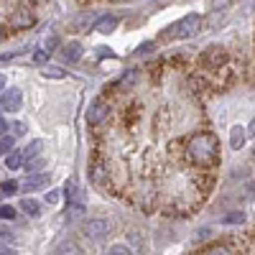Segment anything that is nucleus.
Instances as JSON below:
<instances>
[{"label": "nucleus", "instance_id": "obj_3", "mask_svg": "<svg viewBox=\"0 0 255 255\" xmlns=\"http://www.w3.org/2000/svg\"><path fill=\"white\" fill-rule=\"evenodd\" d=\"M113 232V222L105 220V217H97V220H90L87 225H84V235H87L90 240H105Z\"/></svg>", "mask_w": 255, "mask_h": 255}, {"label": "nucleus", "instance_id": "obj_21", "mask_svg": "<svg viewBox=\"0 0 255 255\" xmlns=\"http://www.w3.org/2000/svg\"><path fill=\"white\" fill-rule=\"evenodd\" d=\"M222 222H225V225H243V222H245V212H230Z\"/></svg>", "mask_w": 255, "mask_h": 255}, {"label": "nucleus", "instance_id": "obj_6", "mask_svg": "<svg viewBox=\"0 0 255 255\" xmlns=\"http://www.w3.org/2000/svg\"><path fill=\"white\" fill-rule=\"evenodd\" d=\"M23 105V92L20 90H5L3 92V110L5 113H18Z\"/></svg>", "mask_w": 255, "mask_h": 255}, {"label": "nucleus", "instance_id": "obj_32", "mask_svg": "<svg viewBox=\"0 0 255 255\" xmlns=\"http://www.w3.org/2000/svg\"><path fill=\"white\" fill-rule=\"evenodd\" d=\"M0 255H15V250H10V248H5V245H3V253H0Z\"/></svg>", "mask_w": 255, "mask_h": 255}, {"label": "nucleus", "instance_id": "obj_29", "mask_svg": "<svg viewBox=\"0 0 255 255\" xmlns=\"http://www.w3.org/2000/svg\"><path fill=\"white\" fill-rule=\"evenodd\" d=\"M59 197H61V191H56V189H51V191H49V194H46V202H49V204H56V202H59Z\"/></svg>", "mask_w": 255, "mask_h": 255}, {"label": "nucleus", "instance_id": "obj_9", "mask_svg": "<svg viewBox=\"0 0 255 255\" xmlns=\"http://www.w3.org/2000/svg\"><path fill=\"white\" fill-rule=\"evenodd\" d=\"M115 28H118V18H115V15H102L97 23H95V31H97V33H105V36L113 33Z\"/></svg>", "mask_w": 255, "mask_h": 255}, {"label": "nucleus", "instance_id": "obj_27", "mask_svg": "<svg viewBox=\"0 0 255 255\" xmlns=\"http://www.w3.org/2000/svg\"><path fill=\"white\" fill-rule=\"evenodd\" d=\"M0 217H3V220H13L15 217V209L8 207V204H3V207H0Z\"/></svg>", "mask_w": 255, "mask_h": 255}, {"label": "nucleus", "instance_id": "obj_11", "mask_svg": "<svg viewBox=\"0 0 255 255\" xmlns=\"http://www.w3.org/2000/svg\"><path fill=\"white\" fill-rule=\"evenodd\" d=\"M56 255H84L82 248L74 243V240H64L59 248H56Z\"/></svg>", "mask_w": 255, "mask_h": 255}, {"label": "nucleus", "instance_id": "obj_28", "mask_svg": "<svg viewBox=\"0 0 255 255\" xmlns=\"http://www.w3.org/2000/svg\"><path fill=\"white\" fill-rule=\"evenodd\" d=\"M56 44H59V38H56V36H49V41H44V46H41V49L54 51V49H56Z\"/></svg>", "mask_w": 255, "mask_h": 255}, {"label": "nucleus", "instance_id": "obj_26", "mask_svg": "<svg viewBox=\"0 0 255 255\" xmlns=\"http://www.w3.org/2000/svg\"><path fill=\"white\" fill-rule=\"evenodd\" d=\"M207 255H232V250L230 248H225V245H215V248H209V253Z\"/></svg>", "mask_w": 255, "mask_h": 255}, {"label": "nucleus", "instance_id": "obj_18", "mask_svg": "<svg viewBox=\"0 0 255 255\" xmlns=\"http://www.w3.org/2000/svg\"><path fill=\"white\" fill-rule=\"evenodd\" d=\"M82 215H84V207H82L79 202H72V204H69V209H67V215H64V217H67L69 222H74V220H79Z\"/></svg>", "mask_w": 255, "mask_h": 255}, {"label": "nucleus", "instance_id": "obj_13", "mask_svg": "<svg viewBox=\"0 0 255 255\" xmlns=\"http://www.w3.org/2000/svg\"><path fill=\"white\" fill-rule=\"evenodd\" d=\"M77 191H79V181H77V176H69L67 186H64V194H67V202L69 204L77 202Z\"/></svg>", "mask_w": 255, "mask_h": 255}, {"label": "nucleus", "instance_id": "obj_1", "mask_svg": "<svg viewBox=\"0 0 255 255\" xmlns=\"http://www.w3.org/2000/svg\"><path fill=\"white\" fill-rule=\"evenodd\" d=\"M220 153V145H217V138L212 135V133H199L189 140V156L194 163L199 166H209V163H215Z\"/></svg>", "mask_w": 255, "mask_h": 255}, {"label": "nucleus", "instance_id": "obj_15", "mask_svg": "<svg viewBox=\"0 0 255 255\" xmlns=\"http://www.w3.org/2000/svg\"><path fill=\"white\" fill-rule=\"evenodd\" d=\"M20 209H23L28 217H38L41 215V204L33 202V199H20Z\"/></svg>", "mask_w": 255, "mask_h": 255}, {"label": "nucleus", "instance_id": "obj_8", "mask_svg": "<svg viewBox=\"0 0 255 255\" xmlns=\"http://www.w3.org/2000/svg\"><path fill=\"white\" fill-rule=\"evenodd\" d=\"M61 59L67 64H77L82 59V44H77V41H69V44L61 46Z\"/></svg>", "mask_w": 255, "mask_h": 255}, {"label": "nucleus", "instance_id": "obj_23", "mask_svg": "<svg viewBox=\"0 0 255 255\" xmlns=\"http://www.w3.org/2000/svg\"><path fill=\"white\" fill-rule=\"evenodd\" d=\"M235 0H209V8L212 10H225V8H230Z\"/></svg>", "mask_w": 255, "mask_h": 255}, {"label": "nucleus", "instance_id": "obj_4", "mask_svg": "<svg viewBox=\"0 0 255 255\" xmlns=\"http://www.w3.org/2000/svg\"><path fill=\"white\" fill-rule=\"evenodd\" d=\"M108 115H110V108H108L102 100H95L90 108H87V123H90V125L105 123V120H108Z\"/></svg>", "mask_w": 255, "mask_h": 255}, {"label": "nucleus", "instance_id": "obj_30", "mask_svg": "<svg viewBox=\"0 0 255 255\" xmlns=\"http://www.w3.org/2000/svg\"><path fill=\"white\" fill-rule=\"evenodd\" d=\"M130 243H133V248H135V250L140 248V235H138V232H130Z\"/></svg>", "mask_w": 255, "mask_h": 255}, {"label": "nucleus", "instance_id": "obj_16", "mask_svg": "<svg viewBox=\"0 0 255 255\" xmlns=\"http://www.w3.org/2000/svg\"><path fill=\"white\" fill-rule=\"evenodd\" d=\"M5 166L10 168V171H18L20 166H26V158H23V153H10V156H5Z\"/></svg>", "mask_w": 255, "mask_h": 255}, {"label": "nucleus", "instance_id": "obj_31", "mask_svg": "<svg viewBox=\"0 0 255 255\" xmlns=\"http://www.w3.org/2000/svg\"><path fill=\"white\" fill-rule=\"evenodd\" d=\"M15 133L23 135V133H26V125H23V123H15Z\"/></svg>", "mask_w": 255, "mask_h": 255}, {"label": "nucleus", "instance_id": "obj_14", "mask_svg": "<svg viewBox=\"0 0 255 255\" xmlns=\"http://www.w3.org/2000/svg\"><path fill=\"white\" fill-rule=\"evenodd\" d=\"M13 28H23V26H33V15L26 10V13H15V18L10 20Z\"/></svg>", "mask_w": 255, "mask_h": 255}, {"label": "nucleus", "instance_id": "obj_17", "mask_svg": "<svg viewBox=\"0 0 255 255\" xmlns=\"http://www.w3.org/2000/svg\"><path fill=\"white\" fill-rule=\"evenodd\" d=\"M41 74L49 77V79H64V77H67V72H64L61 67H54V64H46V67L41 69Z\"/></svg>", "mask_w": 255, "mask_h": 255}, {"label": "nucleus", "instance_id": "obj_7", "mask_svg": "<svg viewBox=\"0 0 255 255\" xmlns=\"http://www.w3.org/2000/svg\"><path fill=\"white\" fill-rule=\"evenodd\" d=\"M49 174H31L26 181H23V191L26 194H31V191H38V189H46V184H49Z\"/></svg>", "mask_w": 255, "mask_h": 255}, {"label": "nucleus", "instance_id": "obj_5", "mask_svg": "<svg viewBox=\"0 0 255 255\" xmlns=\"http://www.w3.org/2000/svg\"><path fill=\"white\" fill-rule=\"evenodd\" d=\"M202 61L207 64V67H220V64L227 61V51L222 46H209V49H204Z\"/></svg>", "mask_w": 255, "mask_h": 255}, {"label": "nucleus", "instance_id": "obj_24", "mask_svg": "<svg viewBox=\"0 0 255 255\" xmlns=\"http://www.w3.org/2000/svg\"><path fill=\"white\" fill-rule=\"evenodd\" d=\"M18 191V184L13 181V179H8V181H3V197H13Z\"/></svg>", "mask_w": 255, "mask_h": 255}, {"label": "nucleus", "instance_id": "obj_12", "mask_svg": "<svg viewBox=\"0 0 255 255\" xmlns=\"http://www.w3.org/2000/svg\"><path fill=\"white\" fill-rule=\"evenodd\" d=\"M245 130H243V128L240 125H235V128H232V130H230V145L232 148H235V151H238V148H243V143H245Z\"/></svg>", "mask_w": 255, "mask_h": 255}, {"label": "nucleus", "instance_id": "obj_20", "mask_svg": "<svg viewBox=\"0 0 255 255\" xmlns=\"http://www.w3.org/2000/svg\"><path fill=\"white\" fill-rule=\"evenodd\" d=\"M10 151H13V135H3V138H0V153H3V156H10Z\"/></svg>", "mask_w": 255, "mask_h": 255}, {"label": "nucleus", "instance_id": "obj_19", "mask_svg": "<svg viewBox=\"0 0 255 255\" xmlns=\"http://www.w3.org/2000/svg\"><path fill=\"white\" fill-rule=\"evenodd\" d=\"M44 166H46V158H44V156H38V158L26 161V171H31V174H41L38 168H44Z\"/></svg>", "mask_w": 255, "mask_h": 255}, {"label": "nucleus", "instance_id": "obj_2", "mask_svg": "<svg viewBox=\"0 0 255 255\" xmlns=\"http://www.w3.org/2000/svg\"><path fill=\"white\" fill-rule=\"evenodd\" d=\"M199 28H202V15L199 13H189L181 20H176V23L163 33V38H189V36H197Z\"/></svg>", "mask_w": 255, "mask_h": 255}, {"label": "nucleus", "instance_id": "obj_22", "mask_svg": "<svg viewBox=\"0 0 255 255\" xmlns=\"http://www.w3.org/2000/svg\"><path fill=\"white\" fill-rule=\"evenodd\" d=\"M51 59V51H46V49H36V54H33V61L36 64H44L46 67V61Z\"/></svg>", "mask_w": 255, "mask_h": 255}, {"label": "nucleus", "instance_id": "obj_25", "mask_svg": "<svg viewBox=\"0 0 255 255\" xmlns=\"http://www.w3.org/2000/svg\"><path fill=\"white\" fill-rule=\"evenodd\" d=\"M105 255H130V250H128L125 245H113L108 253H105Z\"/></svg>", "mask_w": 255, "mask_h": 255}, {"label": "nucleus", "instance_id": "obj_10", "mask_svg": "<svg viewBox=\"0 0 255 255\" xmlns=\"http://www.w3.org/2000/svg\"><path fill=\"white\" fill-rule=\"evenodd\" d=\"M41 148H44V140H41V138H33V140L23 148V158H26V161L38 158V156H41Z\"/></svg>", "mask_w": 255, "mask_h": 255}]
</instances>
